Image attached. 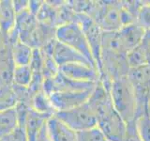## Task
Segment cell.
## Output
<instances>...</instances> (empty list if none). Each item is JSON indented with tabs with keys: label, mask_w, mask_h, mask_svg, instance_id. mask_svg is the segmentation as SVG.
Instances as JSON below:
<instances>
[{
	"label": "cell",
	"mask_w": 150,
	"mask_h": 141,
	"mask_svg": "<svg viewBox=\"0 0 150 141\" xmlns=\"http://www.w3.org/2000/svg\"><path fill=\"white\" fill-rule=\"evenodd\" d=\"M143 41L144 42L145 48H146V61H147V65L150 66V30H145Z\"/></svg>",
	"instance_id": "cell-26"
},
{
	"label": "cell",
	"mask_w": 150,
	"mask_h": 141,
	"mask_svg": "<svg viewBox=\"0 0 150 141\" xmlns=\"http://www.w3.org/2000/svg\"><path fill=\"white\" fill-rule=\"evenodd\" d=\"M18 99L11 86H0V111L15 107Z\"/></svg>",
	"instance_id": "cell-19"
},
{
	"label": "cell",
	"mask_w": 150,
	"mask_h": 141,
	"mask_svg": "<svg viewBox=\"0 0 150 141\" xmlns=\"http://www.w3.org/2000/svg\"><path fill=\"white\" fill-rule=\"evenodd\" d=\"M75 23L81 26L86 35V38L90 46L94 60L100 72L101 67V46H102V34L103 31L98 24L91 17L84 13H76Z\"/></svg>",
	"instance_id": "cell-5"
},
{
	"label": "cell",
	"mask_w": 150,
	"mask_h": 141,
	"mask_svg": "<svg viewBox=\"0 0 150 141\" xmlns=\"http://www.w3.org/2000/svg\"><path fill=\"white\" fill-rule=\"evenodd\" d=\"M93 89L79 91L54 92L48 96L55 112L65 111L72 109V108H75L87 103Z\"/></svg>",
	"instance_id": "cell-8"
},
{
	"label": "cell",
	"mask_w": 150,
	"mask_h": 141,
	"mask_svg": "<svg viewBox=\"0 0 150 141\" xmlns=\"http://www.w3.org/2000/svg\"><path fill=\"white\" fill-rule=\"evenodd\" d=\"M20 126L16 107L0 111V139L5 138Z\"/></svg>",
	"instance_id": "cell-15"
},
{
	"label": "cell",
	"mask_w": 150,
	"mask_h": 141,
	"mask_svg": "<svg viewBox=\"0 0 150 141\" xmlns=\"http://www.w3.org/2000/svg\"><path fill=\"white\" fill-rule=\"evenodd\" d=\"M128 77L134 88L136 103H137V115L136 119L147 113L148 102L150 98V66L130 69Z\"/></svg>",
	"instance_id": "cell-4"
},
{
	"label": "cell",
	"mask_w": 150,
	"mask_h": 141,
	"mask_svg": "<svg viewBox=\"0 0 150 141\" xmlns=\"http://www.w3.org/2000/svg\"><path fill=\"white\" fill-rule=\"evenodd\" d=\"M110 94L115 109L126 123L136 120L137 103L134 88L128 76L112 81Z\"/></svg>",
	"instance_id": "cell-1"
},
{
	"label": "cell",
	"mask_w": 150,
	"mask_h": 141,
	"mask_svg": "<svg viewBox=\"0 0 150 141\" xmlns=\"http://www.w3.org/2000/svg\"><path fill=\"white\" fill-rule=\"evenodd\" d=\"M116 33L122 49L128 54L143 41L145 30L136 22L122 26Z\"/></svg>",
	"instance_id": "cell-11"
},
{
	"label": "cell",
	"mask_w": 150,
	"mask_h": 141,
	"mask_svg": "<svg viewBox=\"0 0 150 141\" xmlns=\"http://www.w3.org/2000/svg\"><path fill=\"white\" fill-rule=\"evenodd\" d=\"M54 116L77 133L93 129L98 125L96 114L88 103L72 109L55 112Z\"/></svg>",
	"instance_id": "cell-3"
},
{
	"label": "cell",
	"mask_w": 150,
	"mask_h": 141,
	"mask_svg": "<svg viewBox=\"0 0 150 141\" xmlns=\"http://www.w3.org/2000/svg\"><path fill=\"white\" fill-rule=\"evenodd\" d=\"M147 114L150 116V106H148V108H147Z\"/></svg>",
	"instance_id": "cell-27"
},
{
	"label": "cell",
	"mask_w": 150,
	"mask_h": 141,
	"mask_svg": "<svg viewBox=\"0 0 150 141\" xmlns=\"http://www.w3.org/2000/svg\"><path fill=\"white\" fill-rule=\"evenodd\" d=\"M16 16L12 1H0V34L6 36L8 39L16 30Z\"/></svg>",
	"instance_id": "cell-12"
},
{
	"label": "cell",
	"mask_w": 150,
	"mask_h": 141,
	"mask_svg": "<svg viewBox=\"0 0 150 141\" xmlns=\"http://www.w3.org/2000/svg\"><path fill=\"white\" fill-rule=\"evenodd\" d=\"M148 106H150V98H149V102H148Z\"/></svg>",
	"instance_id": "cell-28"
},
{
	"label": "cell",
	"mask_w": 150,
	"mask_h": 141,
	"mask_svg": "<svg viewBox=\"0 0 150 141\" xmlns=\"http://www.w3.org/2000/svg\"><path fill=\"white\" fill-rule=\"evenodd\" d=\"M51 56L53 58L54 63L57 65L58 68L68 64H75V63H83L93 67L90 64V62L84 56H83L81 54H79L78 52L73 50L72 48H70V47L62 43V42L56 41V39L53 44Z\"/></svg>",
	"instance_id": "cell-9"
},
{
	"label": "cell",
	"mask_w": 150,
	"mask_h": 141,
	"mask_svg": "<svg viewBox=\"0 0 150 141\" xmlns=\"http://www.w3.org/2000/svg\"><path fill=\"white\" fill-rule=\"evenodd\" d=\"M92 18L98 24L102 31H118L123 26L121 2H103V4L98 3Z\"/></svg>",
	"instance_id": "cell-6"
},
{
	"label": "cell",
	"mask_w": 150,
	"mask_h": 141,
	"mask_svg": "<svg viewBox=\"0 0 150 141\" xmlns=\"http://www.w3.org/2000/svg\"><path fill=\"white\" fill-rule=\"evenodd\" d=\"M4 141H28L26 132L25 128L22 126H19L18 128L13 131L11 134L3 138Z\"/></svg>",
	"instance_id": "cell-24"
},
{
	"label": "cell",
	"mask_w": 150,
	"mask_h": 141,
	"mask_svg": "<svg viewBox=\"0 0 150 141\" xmlns=\"http://www.w3.org/2000/svg\"><path fill=\"white\" fill-rule=\"evenodd\" d=\"M35 141H52L50 138L48 130H47V121H46V123L42 126V128L40 129V133L38 134Z\"/></svg>",
	"instance_id": "cell-25"
},
{
	"label": "cell",
	"mask_w": 150,
	"mask_h": 141,
	"mask_svg": "<svg viewBox=\"0 0 150 141\" xmlns=\"http://www.w3.org/2000/svg\"><path fill=\"white\" fill-rule=\"evenodd\" d=\"M55 39L67 46L72 48L79 54L84 56L94 68L98 69L94 60L90 46L86 38V35L81 26L77 23H68L65 25L56 26Z\"/></svg>",
	"instance_id": "cell-2"
},
{
	"label": "cell",
	"mask_w": 150,
	"mask_h": 141,
	"mask_svg": "<svg viewBox=\"0 0 150 141\" xmlns=\"http://www.w3.org/2000/svg\"><path fill=\"white\" fill-rule=\"evenodd\" d=\"M59 72L65 76L79 82L98 83L100 78V72L97 69L83 63L68 64L62 66L59 68Z\"/></svg>",
	"instance_id": "cell-10"
},
{
	"label": "cell",
	"mask_w": 150,
	"mask_h": 141,
	"mask_svg": "<svg viewBox=\"0 0 150 141\" xmlns=\"http://www.w3.org/2000/svg\"><path fill=\"white\" fill-rule=\"evenodd\" d=\"M135 122L142 141H150V116L145 113L137 118Z\"/></svg>",
	"instance_id": "cell-20"
},
{
	"label": "cell",
	"mask_w": 150,
	"mask_h": 141,
	"mask_svg": "<svg viewBox=\"0 0 150 141\" xmlns=\"http://www.w3.org/2000/svg\"><path fill=\"white\" fill-rule=\"evenodd\" d=\"M47 130L52 141H76L77 132L57 119L54 115L47 120Z\"/></svg>",
	"instance_id": "cell-13"
},
{
	"label": "cell",
	"mask_w": 150,
	"mask_h": 141,
	"mask_svg": "<svg viewBox=\"0 0 150 141\" xmlns=\"http://www.w3.org/2000/svg\"><path fill=\"white\" fill-rule=\"evenodd\" d=\"M34 49L32 46L19 40H15L11 45V58L14 66L30 65L33 58Z\"/></svg>",
	"instance_id": "cell-14"
},
{
	"label": "cell",
	"mask_w": 150,
	"mask_h": 141,
	"mask_svg": "<svg viewBox=\"0 0 150 141\" xmlns=\"http://www.w3.org/2000/svg\"><path fill=\"white\" fill-rule=\"evenodd\" d=\"M76 141H108L101 131L95 127V128L82 131L77 133V138Z\"/></svg>",
	"instance_id": "cell-21"
},
{
	"label": "cell",
	"mask_w": 150,
	"mask_h": 141,
	"mask_svg": "<svg viewBox=\"0 0 150 141\" xmlns=\"http://www.w3.org/2000/svg\"><path fill=\"white\" fill-rule=\"evenodd\" d=\"M0 141H4V140L3 139H0Z\"/></svg>",
	"instance_id": "cell-29"
},
{
	"label": "cell",
	"mask_w": 150,
	"mask_h": 141,
	"mask_svg": "<svg viewBox=\"0 0 150 141\" xmlns=\"http://www.w3.org/2000/svg\"><path fill=\"white\" fill-rule=\"evenodd\" d=\"M33 109L35 111L46 114L49 116H54L55 114V110L51 103L49 96L43 91H38L33 98Z\"/></svg>",
	"instance_id": "cell-18"
},
{
	"label": "cell",
	"mask_w": 150,
	"mask_h": 141,
	"mask_svg": "<svg viewBox=\"0 0 150 141\" xmlns=\"http://www.w3.org/2000/svg\"><path fill=\"white\" fill-rule=\"evenodd\" d=\"M137 23L144 30H150V3L141 4L137 14Z\"/></svg>",
	"instance_id": "cell-22"
},
{
	"label": "cell",
	"mask_w": 150,
	"mask_h": 141,
	"mask_svg": "<svg viewBox=\"0 0 150 141\" xmlns=\"http://www.w3.org/2000/svg\"><path fill=\"white\" fill-rule=\"evenodd\" d=\"M127 61H128L129 69L147 65L146 48H145V44L144 41H142L137 47H135L134 49L129 51L127 54Z\"/></svg>",
	"instance_id": "cell-17"
},
{
	"label": "cell",
	"mask_w": 150,
	"mask_h": 141,
	"mask_svg": "<svg viewBox=\"0 0 150 141\" xmlns=\"http://www.w3.org/2000/svg\"><path fill=\"white\" fill-rule=\"evenodd\" d=\"M97 127L108 141H124L127 123L116 112L115 107L97 118Z\"/></svg>",
	"instance_id": "cell-7"
},
{
	"label": "cell",
	"mask_w": 150,
	"mask_h": 141,
	"mask_svg": "<svg viewBox=\"0 0 150 141\" xmlns=\"http://www.w3.org/2000/svg\"><path fill=\"white\" fill-rule=\"evenodd\" d=\"M34 76L30 65L25 66H14L12 74V85L22 88H29Z\"/></svg>",
	"instance_id": "cell-16"
},
{
	"label": "cell",
	"mask_w": 150,
	"mask_h": 141,
	"mask_svg": "<svg viewBox=\"0 0 150 141\" xmlns=\"http://www.w3.org/2000/svg\"><path fill=\"white\" fill-rule=\"evenodd\" d=\"M124 141H142L138 133L135 120L129 122V123H127V131Z\"/></svg>",
	"instance_id": "cell-23"
}]
</instances>
